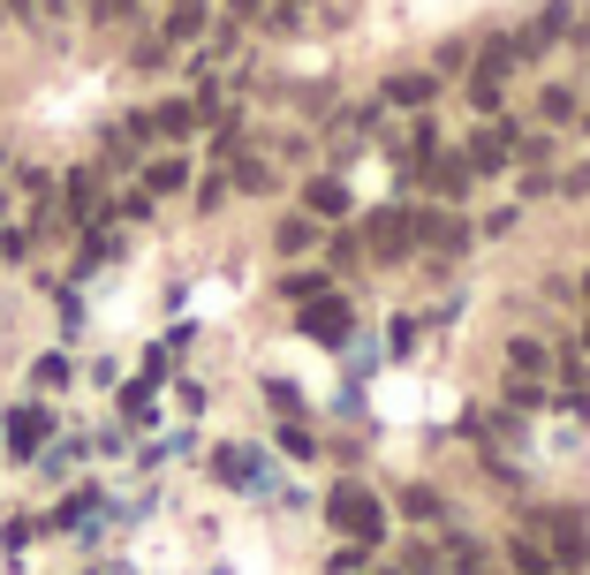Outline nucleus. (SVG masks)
<instances>
[{
    "instance_id": "obj_1",
    "label": "nucleus",
    "mask_w": 590,
    "mask_h": 575,
    "mask_svg": "<svg viewBox=\"0 0 590 575\" xmlns=\"http://www.w3.org/2000/svg\"><path fill=\"white\" fill-rule=\"evenodd\" d=\"M325 515H333V530H341V538H356V546H379V538H386V507H379L364 485H333Z\"/></svg>"
},
{
    "instance_id": "obj_2",
    "label": "nucleus",
    "mask_w": 590,
    "mask_h": 575,
    "mask_svg": "<svg viewBox=\"0 0 590 575\" xmlns=\"http://www.w3.org/2000/svg\"><path fill=\"white\" fill-rule=\"evenodd\" d=\"M545 530H553V553H561L568 568H576V561H590V523H583V515L553 507V515H545Z\"/></svg>"
},
{
    "instance_id": "obj_3",
    "label": "nucleus",
    "mask_w": 590,
    "mask_h": 575,
    "mask_svg": "<svg viewBox=\"0 0 590 575\" xmlns=\"http://www.w3.org/2000/svg\"><path fill=\"white\" fill-rule=\"evenodd\" d=\"M303 326H310L318 341H341V333H348V303H341V295H333V303L310 295V303H303Z\"/></svg>"
},
{
    "instance_id": "obj_4",
    "label": "nucleus",
    "mask_w": 590,
    "mask_h": 575,
    "mask_svg": "<svg viewBox=\"0 0 590 575\" xmlns=\"http://www.w3.org/2000/svg\"><path fill=\"white\" fill-rule=\"evenodd\" d=\"M371 258H409V220L402 212H379L371 220Z\"/></svg>"
},
{
    "instance_id": "obj_5",
    "label": "nucleus",
    "mask_w": 590,
    "mask_h": 575,
    "mask_svg": "<svg viewBox=\"0 0 590 575\" xmlns=\"http://www.w3.org/2000/svg\"><path fill=\"white\" fill-rule=\"evenodd\" d=\"M507 379H515V387H538V379H545V348H538V341H515V348H507Z\"/></svg>"
},
{
    "instance_id": "obj_6",
    "label": "nucleus",
    "mask_w": 590,
    "mask_h": 575,
    "mask_svg": "<svg viewBox=\"0 0 590 575\" xmlns=\"http://www.w3.org/2000/svg\"><path fill=\"white\" fill-rule=\"evenodd\" d=\"M507 151H515V130H484V137H469L462 159H469V167H500Z\"/></svg>"
},
{
    "instance_id": "obj_7",
    "label": "nucleus",
    "mask_w": 590,
    "mask_h": 575,
    "mask_svg": "<svg viewBox=\"0 0 590 575\" xmlns=\"http://www.w3.org/2000/svg\"><path fill=\"white\" fill-rule=\"evenodd\" d=\"M212 469H220L228 485H258V454H250V446H220V454H212Z\"/></svg>"
},
{
    "instance_id": "obj_8",
    "label": "nucleus",
    "mask_w": 590,
    "mask_h": 575,
    "mask_svg": "<svg viewBox=\"0 0 590 575\" xmlns=\"http://www.w3.org/2000/svg\"><path fill=\"white\" fill-rule=\"evenodd\" d=\"M425 182H432V189H454V197H462V189H469V159H462V151H440Z\"/></svg>"
},
{
    "instance_id": "obj_9",
    "label": "nucleus",
    "mask_w": 590,
    "mask_h": 575,
    "mask_svg": "<svg viewBox=\"0 0 590 575\" xmlns=\"http://www.w3.org/2000/svg\"><path fill=\"white\" fill-rule=\"evenodd\" d=\"M417 235H425V243H440V250H462V243H469V228H462V220H446V212L417 220Z\"/></svg>"
},
{
    "instance_id": "obj_10",
    "label": "nucleus",
    "mask_w": 590,
    "mask_h": 575,
    "mask_svg": "<svg viewBox=\"0 0 590 575\" xmlns=\"http://www.w3.org/2000/svg\"><path fill=\"white\" fill-rule=\"evenodd\" d=\"M8 439H15V454H30V446L46 439V409H15V431H8Z\"/></svg>"
},
{
    "instance_id": "obj_11",
    "label": "nucleus",
    "mask_w": 590,
    "mask_h": 575,
    "mask_svg": "<svg viewBox=\"0 0 590 575\" xmlns=\"http://www.w3.org/2000/svg\"><path fill=\"white\" fill-rule=\"evenodd\" d=\"M386 99H394V107H425V99H432V76H394Z\"/></svg>"
},
{
    "instance_id": "obj_12",
    "label": "nucleus",
    "mask_w": 590,
    "mask_h": 575,
    "mask_svg": "<svg viewBox=\"0 0 590 575\" xmlns=\"http://www.w3.org/2000/svg\"><path fill=\"white\" fill-rule=\"evenodd\" d=\"M151 130H159V137H182V130H189V107H182V99L151 107Z\"/></svg>"
},
{
    "instance_id": "obj_13",
    "label": "nucleus",
    "mask_w": 590,
    "mask_h": 575,
    "mask_svg": "<svg viewBox=\"0 0 590 575\" xmlns=\"http://www.w3.org/2000/svg\"><path fill=\"white\" fill-rule=\"evenodd\" d=\"M310 243H318V228H310V220H288V228H281V250H288V258H303Z\"/></svg>"
},
{
    "instance_id": "obj_14",
    "label": "nucleus",
    "mask_w": 590,
    "mask_h": 575,
    "mask_svg": "<svg viewBox=\"0 0 590 575\" xmlns=\"http://www.w3.org/2000/svg\"><path fill=\"white\" fill-rule=\"evenodd\" d=\"M310 212H333V220H341V212H348V197H341V182H318V189H310Z\"/></svg>"
},
{
    "instance_id": "obj_15",
    "label": "nucleus",
    "mask_w": 590,
    "mask_h": 575,
    "mask_svg": "<svg viewBox=\"0 0 590 575\" xmlns=\"http://www.w3.org/2000/svg\"><path fill=\"white\" fill-rule=\"evenodd\" d=\"M145 182H151V189H182V182H189V167H182V159H159Z\"/></svg>"
},
{
    "instance_id": "obj_16",
    "label": "nucleus",
    "mask_w": 590,
    "mask_h": 575,
    "mask_svg": "<svg viewBox=\"0 0 590 575\" xmlns=\"http://www.w3.org/2000/svg\"><path fill=\"white\" fill-rule=\"evenodd\" d=\"M69 205H76V212H99V182L76 174V182H69Z\"/></svg>"
},
{
    "instance_id": "obj_17",
    "label": "nucleus",
    "mask_w": 590,
    "mask_h": 575,
    "mask_svg": "<svg viewBox=\"0 0 590 575\" xmlns=\"http://www.w3.org/2000/svg\"><path fill=\"white\" fill-rule=\"evenodd\" d=\"M507 561H515V568H523V575H545V553H538V546H523V538L507 546Z\"/></svg>"
},
{
    "instance_id": "obj_18",
    "label": "nucleus",
    "mask_w": 590,
    "mask_h": 575,
    "mask_svg": "<svg viewBox=\"0 0 590 575\" xmlns=\"http://www.w3.org/2000/svg\"><path fill=\"white\" fill-rule=\"evenodd\" d=\"M402 575H440V561H432L425 546H409V553H402Z\"/></svg>"
},
{
    "instance_id": "obj_19",
    "label": "nucleus",
    "mask_w": 590,
    "mask_h": 575,
    "mask_svg": "<svg viewBox=\"0 0 590 575\" xmlns=\"http://www.w3.org/2000/svg\"><path fill=\"white\" fill-rule=\"evenodd\" d=\"M197 23H205V8H197V0H182V8H174V38H189Z\"/></svg>"
},
{
    "instance_id": "obj_20",
    "label": "nucleus",
    "mask_w": 590,
    "mask_h": 575,
    "mask_svg": "<svg viewBox=\"0 0 590 575\" xmlns=\"http://www.w3.org/2000/svg\"><path fill=\"white\" fill-rule=\"evenodd\" d=\"M545 122H576V99L568 91H545Z\"/></svg>"
},
{
    "instance_id": "obj_21",
    "label": "nucleus",
    "mask_w": 590,
    "mask_h": 575,
    "mask_svg": "<svg viewBox=\"0 0 590 575\" xmlns=\"http://www.w3.org/2000/svg\"><path fill=\"white\" fill-rule=\"evenodd\" d=\"M568 394H576V402L590 409V371H583V364H568Z\"/></svg>"
},
{
    "instance_id": "obj_22",
    "label": "nucleus",
    "mask_w": 590,
    "mask_h": 575,
    "mask_svg": "<svg viewBox=\"0 0 590 575\" xmlns=\"http://www.w3.org/2000/svg\"><path fill=\"white\" fill-rule=\"evenodd\" d=\"M228 8H235V15H250V8H258V0H228Z\"/></svg>"
},
{
    "instance_id": "obj_23",
    "label": "nucleus",
    "mask_w": 590,
    "mask_h": 575,
    "mask_svg": "<svg viewBox=\"0 0 590 575\" xmlns=\"http://www.w3.org/2000/svg\"><path fill=\"white\" fill-rule=\"evenodd\" d=\"M583 303H590V281H583Z\"/></svg>"
},
{
    "instance_id": "obj_24",
    "label": "nucleus",
    "mask_w": 590,
    "mask_h": 575,
    "mask_svg": "<svg viewBox=\"0 0 590 575\" xmlns=\"http://www.w3.org/2000/svg\"><path fill=\"white\" fill-rule=\"evenodd\" d=\"M583 348H590V333H583Z\"/></svg>"
}]
</instances>
